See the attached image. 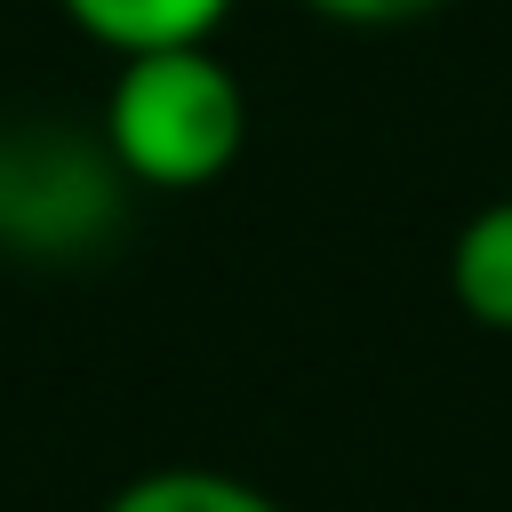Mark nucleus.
<instances>
[{"instance_id":"7ed1b4c3","label":"nucleus","mask_w":512,"mask_h":512,"mask_svg":"<svg viewBox=\"0 0 512 512\" xmlns=\"http://www.w3.org/2000/svg\"><path fill=\"white\" fill-rule=\"evenodd\" d=\"M56 8H64L96 48H112V56L216 40V24L232 16V0H56Z\"/></svg>"},{"instance_id":"f03ea898","label":"nucleus","mask_w":512,"mask_h":512,"mask_svg":"<svg viewBox=\"0 0 512 512\" xmlns=\"http://www.w3.org/2000/svg\"><path fill=\"white\" fill-rule=\"evenodd\" d=\"M128 168L112 160L104 128L80 136L72 120H16L0 136V240L24 256H80L120 224Z\"/></svg>"},{"instance_id":"20e7f679","label":"nucleus","mask_w":512,"mask_h":512,"mask_svg":"<svg viewBox=\"0 0 512 512\" xmlns=\"http://www.w3.org/2000/svg\"><path fill=\"white\" fill-rule=\"evenodd\" d=\"M448 296L480 328L512 336V200H488L464 216V232L448 240Z\"/></svg>"},{"instance_id":"f257e3e1","label":"nucleus","mask_w":512,"mask_h":512,"mask_svg":"<svg viewBox=\"0 0 512 512\" xmlns=\"http://www.w3.org/2000/svg\"><path fill=\"white\" fill-rule=\"evenodd\" d=\"M104 144L144 192H200L216 184L248 144V88L216 56V40L192 48H144L120 56L104 88Z\"/></svg>"},{"instance_id":"39448f33","label":"nucleus","mask_w":512,"mask_h":512,"mask_svg":"<svg viewBox=\"0 0 512 512\" xmlns=\"http://www.w3.org/2000/svg\"><path fill=\"white\" fill-rule=\"evenodd\" d=\"M104 512H280L256 480L240 472H216V464H160V472H136L128 488H112Z\"/></svg>"},{"instance_id":"423d86ee","label":"nucleus","mask_w":512,"mask_h":512,"mask_svg":"<svg viewBox=\"0 0 512 512\" xmlns=\"http://www.w3.org/2000/svg\"><path fill=\"white\" fill-rule=\"evenodd\" d=\"M296 8H312L328 24H352V32H400V24H424L456 0H296Z\"/></svg>"}]
</instances>
